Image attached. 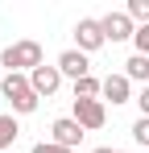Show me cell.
Wrapping results in <instances>:
<instances>
[{
    "mask_svg": "<svg viewBox=\"0 0 149 153\" xmlns=\"http://www.w3.org/2000/svg\"><path fill=\"white\" fill-rule=\"evenodd\" d=\"M0 91H4V100L13 108V116H29V112H37V103H42V95L33 91L29 75H4L0 79Z\"/></svg>",
    "mask_w": 149,
    "mask_h": 153,
    "instance_id": "cell-1",
    "label": "cell"
},
{
    "mask_svg": "<svg viewBox=\"0 0 149 153\" xmlns=\"http://www.w3.org/2000/svg\"><path fill=\"white\" fill-rule=\"evenodd\" d=\"M0 66H8V75H33L42 66V46L33 37L13 42V46H4V54H0Z\"/></svg>",
    "mask_w": 149,
    "mask_h": 153,
    "instance_id": "cell-2",
    "label": "cell"
},
{
    "mask_svg": "<svg viewBox=\"0 0 149 153\" xmlns=\"http://www.w3.org/2000/svg\"><path fill=\"white\" fill-rule=\"evenodd\" d=\"M71 103H74L71 116L87 128V132H99V128L108 124V103L104 100H71Z\"/></svg>",
    "mask_w": 149,
    "mask_h": 153,
    "instance_id": "cell-3",
    "label": "cell"
},
{
    "mask_svg": "<svg viewBox=\"0 0 149 153\" xmlns=\"http://www.w3.org/2000/svg\"><path fill=\"white\" fill-rule=\"evenodd\" d=\"M108 37H104V25H99L95 17H83L79 25H74V50H83V54H95L99 46H104Z\"/></svg>",
    "mask_w": 149,
    "mask_h": 153,
    "instance_id": "cell-4",
    "label": "cell"
},
{
    "mask_svg": "<svg viewBox=\"0 0 149 153\" xmlns=\"http://www.w3.org/2000/svg\"><path fill=\"white\" fill-rule=\"evenodd\" d=\"M83 132H87V128L79 124L74 116H58V120L50 124V141H54V145H62V149H74V145L83 141Z\"/></svg>",
    "mask_w": 149,
    "mask_h": 153,
    "instance_id": "cell-5",
    "label": "cell"
},
{
    "mask_svg": "<svg viewBox=\"0 0 149 153\" xmlns=\"http://www.w3.org/2000/svg\"><path fill=\"white\" fill-rule=\"evenodd\" d=\"M54 66L62 71V79H74V83H79V79H87V75H91V58H87L83 50H62V54H58V62H54Z\"/></svg>",
    "mask_w": 149,
    "mask_h": 153,
    "instance_id": "cell-6",
    "label": "cell"
},
{
    "mask_svg": "<svg viewBox=\"0 0 149 153\" xmlns=\"http://www.w3.org/2000/svg\"><path fill=\"white\" fill-rule=\"evenodd\" d=\"M99 25H104V37L108 42H128L137 33V21L128 13H108V17H99Z\"/></svg>",
    "mask_w": 149,
    "mask_h": 153,
    "instance_id": "cell-7",
    "label": "cell"
},
{
    "mask_svg": "<svg viewBox=\"0 0 149 153\" xmlns=\"http://www.w3.org/2000/svg\"><path fill=\"white\" fill-rule=\"evenodd\" d=\"M29 83H33V91H37L42 100H50V95H54V91L62 87V71H58V66H46V62H42V66H37V71L29 75Z\"/></svg>",
    "mask_w": 149,
    "mask_h": 153,
    "instance_id": "cell-8",
    "label": "cell"
},
{
    "mask_svg": "<svg viewBox=\"0 0 149 153\" xmlns=\"http://www.w3.org/2000/svg\"><path fill=\"white\" fill-rule=\"evenodd\" d=\"M99 100H104V103H128V100H133V83H128V75H108Z\"/></svg>",
    "mask_w": 149,
    "mask_h": 153,
    "instance_id": "cell-9",
    "label": "cell"
},
{
    "mask_svg": "<svg viewBox=\"0 0 149 153\" xmlns=\"http://www.w3.org/2000/svg\"><path fill=\"white\" fill-rule=\"evenodd\" d=\"M124 75H128V83L149 87V58H145V54H133V58L124 62Z\"/></svg>",
    "mask_w": 149,
    "mask_h": 153,
    "instance_id": "cell-10",
    "label": "cell"
},
{
    "mask_svg": "<svg viewBox=\"0 0 149 153\" xmlns=\"http://www.w3.org/2000/svg\"><path fill=\"white\" fill-rule=\"evenodd\" d=\"M21 137V124H17V116L8 112V116H0V153H13V141Z\"/></svg>",
    "mask_w": 149,
    "mask_h": 153,
    "instance_id": "cell-11",
    "label": "cell"
},
{
    "mask_svg": "<svg viewBox=\"0 0 149 153\" xmlns=\"http://www.w3.org/2000/svg\"><path fill=\"white\" fill-rule=\"evenodd\" d=\"M99 95H104V79L87 75V79L74 83V100H99Z\"/></svg>",
    "mask_w": 149,
    "mask_h": 153,
    "instance_id": "cell-12",
    "label": "cell"
},
{
    "mask_svg": "<svg viewBox=\"0 0 149 153\" xmlns=\"http://www.w3.org/2000/svg\"><path fill=\"white\" fill-rule=\"evenodd\" d=\"M137 25H149V0H128V8H124Z\"/></svg>",
    "mask_w": 149,
    "mask_h": 153,
    "instance_id": "cell-13",
    "label": "cell"
},
{
    "mask_svg": "<svg viewBox=\"0 0 149 153\" xmlns=\"http://www.w3.org/2000/svg\"><path fill=\"white\" fill-rule=\"evenodd\" d=\"M133 141H137V145H145V149H149V116H141V120L133 124Z\"/></svg>",
    "mask_w": 149,
    "mask_h": 153,
    "instance_id": "cell-14",
    "label": "cell"
},
{
    "mask_svg": "<svg viewBox=\"0 0 149 153\" xmlns=\"http://www.w3.org/2000/svg\"><path fill=\"white\" fill-rule=\"evenodd\" d=\"M133 42H137V54H145V58H149V25H137Z\"/></svg>",
    "mask_w": 149,
    "mask_h": 153,
    "instance_id": "cell-15",
    "label": "cell"
},
{
    "mask_svg": "<svg viewBox=\"0 0 149 153\" xmlns=\"http://www.w3.org/2000/svg\"><path fill=\"white\" fill-rule=\"evenodd\" d=\"M33 153H74V149H62V145H54V141H37Z\"/></svg>",
    "mask_w": 149,
    "mask_h": 153,
    "instance_id": "cell-16",
    "label": "cell"
},
{
    "mask_svg": "<svg viewBox=\"0 0 149 153\" xmlns=\"http://www.w3.org/2000/svg\"><path fill=\"white\" fill-rule=\"evenodd\" d=\"M137 108H141V116H149V87H141V95H137Z\"/></svg>",
    "mask_w": 149,
    "mask_h": 153,
    "instance_id": "cell-17",
    "label": "cell"
},
{
    "mask_svg": "<svg viewBox=\"0 0 149 153\" xmlns=\"http://www.w3.org/2000/svg\"><path fill=\"white\" fill-rule=\"evenodd\" d=\"M91 153H116V149H108V145H99V149H91Z\"/></svg>",
    "mask_w": 149,
    "mask_h": 153,
    "instance_id": "cell-18",
    "label": "cell"
},
{
    "mask_svg": "<svg viewBox=\"0 0 149 153\" xmlns=\"http://www.w3.org/2000/svg\"><path fill=\"white\" fill-rule=\"evenodd\" d=\"M116 153H124V149H116Z\"/></svg>",
    "mask_w": 149,
    "mask_h": 153,
    "instance_id": "cell-19",
    "label": "cell"
}]
</instances>
